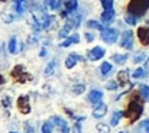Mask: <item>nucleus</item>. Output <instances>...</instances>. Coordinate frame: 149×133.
<instances>
[{
	"instance_id": "1",
	"label": "nucleus",
	"mask_w": 149,
	"mask_h": 133,
	"mask_svg": "<svg viewBox=\"0 0 149 133\" xmlns=\"http://www.w3.org/2000/svg\"><path fill=\"white\" fill-rule=\"evenodd\" d=\"M143 113V106H142V103L138 100V98H133V100H130L129 101V104H127V111L125 113V116L129 119V122H136L139 117H141V114Z\"/></svg>"
},
{
	"instance_id": "2",
	"label": "nucleus",
	"mask_w": 149,
	"mask_h": 133,
	"mask_svg": "<svg viewBox=\"0 0 149 133\" xmlns=\"http://www.w3.org/2000/svg\"><path fill=\"white\" fill-rule=\"evenodd\" d=\"M149 9V0H130L127 4L129 15H133L136 17H141L146 13Z\"/></svg>"
},
{
	"instance_id": "3",
	"label": "nucleus",
	"mask_w": 149,
	"mask_h": 133,
	"mask_svg": "<svg viewBox=\"0 0 149 133\" xmlns=\"http://www.w3.org/2000/svg\"><path fill=\"white\" fill-rule=\"evenodd\" d=\"M101 39L107 44H114L119 38V31L117 29H113V28H104L101 31Z\"/></svg>"
},
{
	"instance_id": "4",
	"label": "nucleus",
	"mask_w": 149,
	"mask_h": 133,
	"mask_svg": "<svg viewBox=\"0 0 149 133\" xmlns=\"http://www.w3.org/2000/svg\"><path fill=\"white\" fill-rule=\"evenodd\" d=\"M120 46L130 51L133 48V32L132 31H125L122 33V38H120Z\"/></svg>"
},
{
	"instance_id": "5",
	"label": "nucleus",
	"mask_w": 149,
	"mask_h": 133,
	"mask_svg": "<svg viewBox=\"0 0 149 133\" xmlns=\"http://www.w3.org/2000/svg\"><path fill=\"white\" fill-rule=\"evenodd\" d=\"M17 109L23 114L31 113V104H29V97L28 95H20L17 98Z\"/></svg>"
},
{
	"instance_id": "6",
	"label": "nucleus",
	"mask_w": 149,
	"mask_h": 133,
	"mask_svg": "<svg viewBox=\"0 0 149 133\" xmlns=\"http://www.w3.org/2000/svg\"><path fill=\"white\" fill-rule=\"evenodd\" d=\"M101 100H103V93H101L100 90H91V91L88 93V95H87V101H88L90 104H93V106L100 104Z\"/></svg>"
},
{
	"instance_id": "7",
	"label": "nucleus",
	"mask_w": 149,
	"mask_h": 133,
	"mask_svg": "<svg viewBox=\"0 0 149 133\" xmlns=\"http://www.w3.org/2000/svg\"><path fill=\"white\" fill-rule=\"evenodd\" d=\"M114 17H116V12H114V9H109V10H104L103 13H101V16H100V22L103 23V25H110L113 20H114Z\"/></svg>"
},
{
	"instance_id": "8",
	"label": "nucleus",
	"mask_w": 149,
	"mask_h": 133,
	"mask_svg": "<svg viewBox=\"0 0 149 133\" xmlns=\"http://www.w3.org/2000/svg\"><path fill=\"white\" fill-rule=\"evenodd\" d=\"M12 77L15 80H17L19 83H25L26 81V78H25V67L23 65H16L12 70Z\"/></svg>"
},
{
	"instance_id": "9",
	"label": "nucleus",
	"mask_w": 149,
	"mask_h": 133,
	"mask_svg": "<svg viewBox=\"0 0 149 133\" xmlns=\"http://www.w3.org/2000/svg\"><path fill=\"white\" fill-rule=\"evenodd\" d=\"M104 54H106V51L101 46H94L93 49L88 51V58L91 61H99V59H101L104 56Z\"/></svg>"
},
{
	"instance_id": "10",
	"label": "nucleus",
	"mask_w": 149,
	"mask_h": 133,
	"mask_svg": "<svg viewBox=\"0 0 149 133\" xmlns=\"http://www.w3.org/2000/svg\"><path fill=\"white\" fill-rule=\"evenodd\" d=\"M116 83L119 84V87H125L129 84V71L127 70H122L117 72V78H116Z\"/></svg>"
},
{
	"instance_id": "11",
	"label": "nucleus",
	"mask_w": 149,
	"mask_h": 133,
	"mask_svg": "<svg viewBox=\"0 0 149 133\" xmlns=\"http://www.w3.org/2000/svg\"><path fill=\"white\" fill-rule=\"evenodd\" d=\"M83 59H84L83 56L77 55L75 52H71V54L67 56V59H65V67H67V68H74L75 64H77V61H83Z\"/></svg>"
},
{
	"instance_id": "12",
	"label": "nucleus",
	"mask_w": 149,
	"mask_h": 133,
	"mask_svg": "<svg viewBox=\"0 0 149 133\" xmlns=\"http://www.w3.org/2000/svg\"><path fill=\"white\" fill-rule=\"evenodd\" d=\"M106 113H107V104L100 103V104H97V106L94 107V110H93V117H94V119H101V117L106 116Z\"/></svg>"
},
{
	"instance_id": "13",
	"label": "nucleus",
	"mask_w": 149,
	"mask_h": 133,
	"mask_svg": "<svg viewBox=\"0 0 149 133\" xmlns=\"http://www.w3.org/2000/svg\"><path fill=\"white\" fill-rule=\"evenodd\" d=\"M138 36L142 45H149V29L148 28H139L138 29Z\"/></svg>"
},
{
	"instance_id": "14",
	"label": "nucleus",
	"mask_w": 149,
	"mask_h": 133,
	"mask_svg": "<svg viewBox=\"0 0 149 133\" xmlns=\"http://www.w3.org/2000/svg\"><path fill=\"white\" fill-rule=\"evenodd\" d=\"M51 122H52V125H55L58 129H61V132H62L65 127H68L67 122H65L62 117H59V116H52V117H51Z\"/></svg>"
},
{
	"instance_id": "15",
	"label": "nucleus",
	"mask_w": 149,
	"mask_h": 133,
	"mask_svg": "<svg viewBox=\"0 0 149 133\" xmlns=\"http://www.w3.org/2000/svg\"><path fill=\"white\" fill-rule=\"evenodd\" d=\"M80 42V35H77V33H74V35H71V36H68L64 42H61V46L62 48H67V46H70V45L72 44H78Z\"/></svg>"
},
{
	"instance_id": "16",
	"label": "nucleus",
	"mask_w": 149,
	"mask_h": 133,
	"mask_svg": "<svg viewBox=\"0 0 149 133\" xmlns=\"http://www.w3.org/2000/svg\"><path fill=\"white\" fill-rule=\"evenodd\" d=\"M123 116H125V111H122V110L114 111L113 116H111V119H110V126H117L119 122H120V119H122Z\"/></svg>"
},
{
	"instance_id": "17",
	"label": "nucleus",
	"mask_w": 149,
	"mask_h": 133,
	"mask_svg": "<svg viewBox=\"0 0 149 133\" xmlns=\"http://www.w3.org/2000/svg\"><path fill=\"white\" fill-rule=\"evenodd\" d=\"M127 58H129V54H123V55H119V54H114L113 56H111V59L117 64V65H123L126 61H127Z\"/></svg>"
},
{
	"instance_id": "18",
	"label": "nucleus",
	"mask_w": 149,
	"mask_h": 133,
	"mask_svg": "<svg viewBox=\"0 0 149 133\" xmlns=\"http://www.w3.org/2000/svg\"><path fill=\"white\" fill-rule=\"evenodd\" d=\"M86 91V86L84 84H74L71 87V94L72 95H81Z\"/></svg>"
},
{
	"instance_id": "19",
	"label": "nucleus",
	"mask_w": 149,
	"mask_h": 133,
	"mask_svg": "<svg viewBox=\"0 0 149 133\" xmlns=\"http://www.w3.org/2000/svg\"><path fill=\"white\" fill-rule=\"evenodd\" d=\"M77 7H78L77 0H68V1L65 3V10H67L68 13H74V12L77 10Z\"/></svg>"
},
{
	"instance_id": "20",
	"label": "nucleus",
	"mask_w": 149,
	"mask_h": 133,
	"mask_svg": "<svg viewBox=\"0 0 149 133\" xmlns=\"http://www.w3.org/2000/svg\"><path fill=\"white\" fill-rule=\"evenodd\" d=\"M55 68H56V61H55V59H52L49 64L47 65L45 71H44V72H45V75H48V77L52 75V74H54V71H55Z\"/></svg>"
},
{
	"instance_id": "21",
	"label": "nucleus",
	"mask_w": 149,
	"mask_h": 133,
	"mask_svg": "<svg viewBox=\"0 0 149 133\" xmlns=\"http://www.w3.org/2000/svg\"><path fill=\"white\" fill-rule=\"evenodd\" d=\"M146 71H145V68H136L135 71H133V74H132V77L133 78H136V80H139V78H145L146 77Z\"/></svg>"
},
{
	"instance_id": "22",
	"label": "nucleus",
	"mask_w": 149,
	"mask_h": 133,
	"mask_svg": "<svg viewBox=\"0 0 149 133\" xmlns=\"http://www.w3.org/2000/svg\"><path fill=\"white\" fill-rule=\"evenodd\" d=\"M139 94L142 95V98H143L145 101H149V87L148 86L142 84V86L139 87Z\"/></svg>"
},
{
	"instance_id": "23",
	"label": "nucleus",
	"mask_w": 149,
	"mask_h": 133,
	"mask_svg": "<svg viewBox=\"0 0 149 133\" xmlns=\"http://www.w3.org/2000/svg\"><path fill=\"white\" fill-rule=\"evenodd\" d=\"M87 26L91 28V29H97V31H103V29H104L103 23H101V22H97V20H88V22H87Z\"/></svg>"
},
{
	"instance_id": "24",
	"label": "nucleus",
	"mask_w": 149,
	"mask_h": 133,
	"mask_svg": "<svg viewBox=\"0 0 149 133\" xmlns=\"http://www.w3.org/2000/svg\"><path fill=\"white\" fill-rule=\"evenodd\" d=\"M111 68H113V65H111L110 62H103L101 67H100V72H101L103 75H107V74L111 71Z\"/></svg>"
},
{
	"instance_id": "25",
	"label": "nucleus",
	"mask_w": 149,
	"mask_h": 133,
	"mask_svg": "<svg viewBox=\"0 0 149 133\" xmlns=\"http://www.w3.org/2000/svg\"><path fill=\"white\" fill-rule=\"evenodd\" d=\"M16 46H17V41L16 38H10L9 41V45H7V49H9V54H16Z\"/></svg>"
},
{
	"instance_id": "26",
	"label": "nucleus",
	"mask_w": 149,
	"mask_h": 133,
	"mask_svg": "<svg viewBox=\"0 0 149 133\" xmlns=\"http://www.w3.org/2000/svg\"><path fill=\"white\" fill-rule=\"evenodd\" d=\"M96 129H97V133H110V126L106 123H97Z\"/></svg>"
},
{
	"instance_id": "27",
	"label": "nucleus",
	"mask_w": 149,
	"mask_h": 133,
	"mask_svg": "<svg viewBox=\"0 0 149 133\" xmlns=\"http://www.w3.org/2000/svg\"><path fill=\"white\" fill-rule=\"evenodd\" d=\"M125 22H126L127 25H130V26H135V25L138 23V17L133 16V15H127V16L125 17Z\"/></svg>"
},
{
	"instance_id": "28",
	"label": "nucleus",
	"mask_w": 149,
	"mask_h": 133,
	"mask_svg": "<svg viewBox=\"0 0 149 133\" xmlns=\"http://www.w3.org/2000/svg\"><path fill=\"white\" fill-rule=\"evenodd\" d=\"M133 61H135V64H139V62H142V61H146V54H145V52H138V54L135 55Z\"/></svg>"
},
{
	"instance_id": "29",
	"label": "nucleus",
	"mask_w": 149,
	"mask_h": 133,
	"mask_svg": "<svg viewBox=\"0 0 149 133\" xmlns=\"http://www.w3.org/2000/svg\"><path fill=\"white\" fill-rule=\"evenodd\" d=\"M52 127H54V125H52V122H45L44 125H42V133H52Z\"/></svg>"
},
{
	"instance_id": "30",
	"label": "nucleus",
	"mask_w": 149,
	"mask_h": 133,
	"mask_svg": "<svg viewBox=\"0 0 149 133\" xmlns=\"http://www.w3.org/2000/svg\"><path fill=\"white\" fill-rule=\"evenodd\" d=\"M44 9H56V0H44Z\"/></svg>"
},
{
	"instance_id": "31",
	"label": "nucleus",
	"mask_w": 149,
	"mask_h": 133,
	"mask_svg": "<svg viewBox=\"0 0 149 133\" xmlns=\"http://www.w3.org/2000/svg\"><path fill=\"white\" fill-rule=\"evenodd\" d=\"M54 19H55L54 16H47V17L44 19V22H42V29H48L51 26V23L54 22Z\"/></svg>"
},
{
	"instance_id": "32",
	"label": "nucleus",
	"mask_w": 149,
	"mask_h": 133,
	"mask_svg": "<svg viewBox=\"0 0 149 133\" xmlns=\"http://www.w3.org/2000/svg\"><path fill=\"white\" fill-rule=\"evenodd\" d=\"M101 6L104 7V10L113 9V0H101Z\"/></svg>"
},
{
	"instance_id": "33",
	"label": "nucleus",
	"mask_w": 149,
	"mask_h": 133,
	"mask_svg": "<svg viewBox=\"0 0 149 133\" xmlns=\"http://www.w3.org/2000/svg\"><path fill=\"white\" fill-rule=\"evenodd\" d=\"M71 133H81V123H80L78 120L72 125V127H71Z\"/></svg>"
},
{
	"instance_id": "34",
	"label": "nucleus",
	"mask_w": 149,
	"mask_h": 133,
	"mask_svg": "<svg viewBox=\"0 0 149 133\" xmlns=\"http://www.w3.org/2000/svg\"><path fill=\"white\" fill-rule=\"evenodd\" d=\"M25 133H35V127L32 126L31 122H25Z\"/></svg>"
},
{
	"instance_id": "35",
	"label": "nucleus",
	"mask_w": 149,
	"mask_h": 133,
	"mask_svg": "<svg viewBox=\"0 0 149 133\" xmlns=\"http://www.w3.org/2000/svg\"><path fill=\"white\" fill-rule=\"evenodd\" d=\"M141 127L145 130V133H149V120H143V122H141Z\"/></svg>"
},
{
	"instance_id": "36",
	"label": "nucleus",
	"mask_w": 149,
	"mask_h": 133,
	"mask_svg": "<svg viewBox=\"0 0 149 133\" xmlns=\"http://www.w3.org/2000/svg\"><path fill=\"white\" fill-rule=\"evenodd\" d=\"M84 36H86L87 42H93V41H94V38H96V36H94V33H90V32H87Z\"/></svg>"
},
{
	"instance_id": "37",
	"label": "nucleus",
	"mask_w": 149,
	"mask_h": 133,
	"mask_svg": "<svg viewBox=\"0 0 149 133\" xmlns=\"http://www.w3.org/2000/svg\"><path fill=\"white\" fill-rule=\"evenodd\" d=\"M117 87H119V84H117L116 81H111V83L107 84V88L109 90H117Z\"/></svg>"
},
{
	"instance_id": "38",
	"label": "nucleus",
	"mask_w": 149,
	"mask_h": 133,
	"mask_svg": "<svg viewBox=\"0 0 149 133\" xmlns=\"http://www.w3.org/2000/svg\"><path fill=\"white\" fill-rule=\"evenodd\" d=\"M1 104H3L4 107H9V106L12 104V101H10V98H9V97H4V98L1 100Z\"/></svg>"
},
{
	"instance_id": "39",
	"label": "nucleus",
	"mask_w": 149,
	"mask_h": 133,
	"mask_svg": "<svg viewBox=\"0 0 149 133\" xmlns=\"http://www.w3.org/2000/svg\"><path fill=\"white\" fill-rule=\"evenodd\" d=\"M64 1H68V0H56V9H61L62 4H64Z\"/></svg>"
},
{
	"instance_id": "40",
	"label": "nucleus",
	"mask_w": 149,
	"mask_h": 133,
	"mask_svg": "<svg viewBox=\"0 0 149 133\" xmlns=\"http://www.w3.org/2000/svg\"><path fill=\"white\" fill-rule=\"evenodd\" d=\"M145 71L149 72V56L146 58V61H145Z\"/></svg>"
},
{
	"instance_id": "41",
	"label": "nucleus",
	"mask_w": 149,
	"mask_h": 133,
	"mask_svg": "<svg viewBox=\"0 0 149 133\" xmlns=\"http://www.w3.org/2000/svg\"><path fill=\"white\" fill-rule=\"evenodd\" d=\"M39 55H41V56H45V55H47V49H42Z\"/></svg>"
},
{
	"instance_id": "42",
	"label": "nucleus",
	"mask_w": 149,
	"mask_h": 133,
	"mask_svg": "<svg viewBox=\"0 0 149 133\" xmlns=\"http://www.w3.org/2000/svg\"><path fill=\"white\" fill-rule=\"evenodd\" d=\"M3 83H4V78H3V77H1V75H0V86H1V84H3Z\"/></svg>"
},
{
	"instance_id": "43",
	"label": "nucleus",
	"mask_w": 149,
	"mask_h": 133,
	"mask_svg": "<svg viewBox=\"0 0 149 133\" xmlns=\"http://www.w3.org/2000/svg\"><path fill=\"white\" fill-rule=\"evenodd\" d=\"M119 133H129V132H125V130H123V132H119Z\"/></svg>"
},
{
	"instance_id": "44",
	"label": "nucleus",
	"mask_w": 149,
	"mask_h": 133,
	"mask_svg": "<svg viewBox=\"0 0 149 133\" xmlns=\"http://www.w3.org/2000/svg\"><path fill=\"white\" fill-rule=\"evenodd\" d=\"M10 133H17V132H10Z\"/></svg>"
},
{
	"instance_id": "45",
	"label": "nucleus",
	"mask_w": 149,
	"mask_h": 133,
	"mask_svg": "<svg viewBox=\"0 0 149 133\" xmlns=\"http://www.w3.org/2000/svg\"><path fill=\"white\" fill-rule=\"evenodd\" d=\"M0 1H6V0H0Z\"/></svg>"
}]
</instances>
